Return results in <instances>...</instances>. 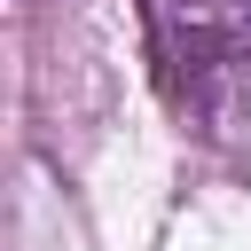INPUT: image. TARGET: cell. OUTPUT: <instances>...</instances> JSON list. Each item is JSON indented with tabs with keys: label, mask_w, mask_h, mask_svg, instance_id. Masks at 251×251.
Masks as SVG:
<instances>
[{
	"label": "cell",
	"mask_w": 251,
	"mask_h": 251,
	"mask_svg": "<svg viewBox=\"0 0 251 251\" xmlns=\"http://www.w3.org/2000/svg\"><path fill=\"white\" fill-rule=\"evenodd\" d=\"M157 94L220 133L251 110V0H141Z\"/></svg>",
	"instance_id": "obj_1"
}]
</instances>
